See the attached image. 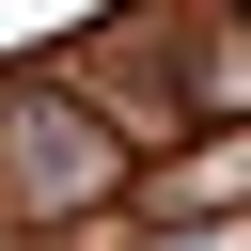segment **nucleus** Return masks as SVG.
I'll return each instance as SVG.
<instances>
[{
	"mask_svg": "<svg viewBox=\"0 0 251 251\" xmlns=\"http://www.w3.org/2000/svg\"><path fill=\"white\" fill-rule=\"evenodd\" d=\"M235 16H251V0H235Z\"/></svg>",
	"mask_w": 251,
	"mask_h": 251,
	"instance_id": "obj_1",
	"label": "nucleus"
}]
</instances>
